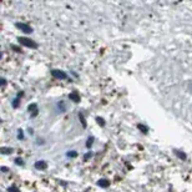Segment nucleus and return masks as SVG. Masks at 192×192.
I'll use <instances>...</instances> for the list:
<instances>
[{
    "label": "nucleus",
    "instance_id": "9b49d317",
    "mask_svg": "<svg viewBox=\"0 0 192 192\" xmlns=\"http://www.w3.org/2000/svg\"><path fill=\"white\" fill-rule=\"evenodd\" d=\"M79 118H80V121L82 123V127H86V121H85V118H84V115L81 114V112H79Z\"/></svg>",
    "mask_w": 192,
    "mask_h": 192
},
{
    "label": "nucleus",
    "instance_id": "f3484780",
    "mask_svg": "<svg viewBox=\"0 0 192 192\" xmlns=\"http://www.w3.org/2000/svg\"><path fill=\"white\" fill-rule=\"evenodd\" d=\"M18 139H19V140H22V139H24V134H22V130H19V131H18Z\"/></svg>",
    "mask_w": 192,
    "mask_h": 192
},
{
    "label": "nucleus",
    "instance_id": "a211bd4d",
    "mask_svg": "<svg viewBox=\"0 0 192 192\" xmlns=\"http://www.w3.org/2000/svg\"><path fill=\"white\" fill-rule=\"evenodd\" d=\"M15 163H16V165H24V162L21 161V159H16L15 160Z\"/></svg>",
    "mask_w": 192,
    "mask_h": 192
},
{
    "label": "nucleus",
    "instance_id": "2eb2a0df",
    "mask_svg": "<svg viewBox=\"0 0 192 192\" xmlns=\"http://www.w3.org/2000/svg\"><path fill=\"white\" fill-rule=\"evenodd\" d=\"M96 120H97V123H99V125H101V126H105V121H104V118L97 117V118H96Z\"/></svg>",
    "mask_w": 192,
    "mask_h": 192
},
{
    "label": "nucleus",
    "instance_id": "20e7f679",
    "mask_svg": "<svg viewBox=\"0 0 192 192\" xmlns=\"http://www.w3.org/2000/svg\"><path fill=\"white\" fill-rule=\"evenodd\" d=\"M35 168H38V170H46L48 168V162L46 161H44V160H40V161H38L35 162Z\"/></svg>",
    "mask_w": 192,
    "mask_h": 192
},
{
    "label": "nucleus",
    "instance_id": "7ed1b4c3",
    "mask_svg": "<svg viewBox=\"0 0 192 192\" xmlns=\"http://www.w3.org/2000/svg\"><path fill=\"white\" fill-rule=\"evenodd\" d=\"M15 26L18 27V29H20L21 31H24L25 34H31L32 32V27L29 26L27 24H24V22H16Z\"/></svg>",
    "mask_w": 192,
    "mask_h": 192
},
{
    "label": "nucleus",
    "instance_id": "6e6552de",
    "mask_svg": "<svg viewBox=\"0 0 192 192\" xmlns=\"http://www.w3.org/2000/svg\"><path fill=\"white\" fill-rule=\"evenodd\" d=\"M175 155H176L177 157H180L181 160H186V159H187V155H186L185 152H182V151H178V150H175Z\"/></svg>",
    "mask_w": 192,
    "mask_h": 192
},
{
    "label": "nucleus",
    "instance_id": "39448f33",
    "mask_svg": "<svg viewBox=\"0 0 192 192\" xmlns=\"http://www.w3.org/2000/svg\"><path fill=\"white\" fill-rule=\"evenodd\" d=\"M69 99L72 100L74 102H79V101H80V95H79L77 91H74V92H71V94L69 95Z\"/></svg>",
    "mask_w": 192,
    "mask_h": 192
},
{
    "label": "nucleus",
    "instance_id": "f03ea898",
    "mask_svg": "<svg viewBox=\"0 0 192 192\" xmlns=\"http://www.w3.org/2000/svg\"><path fill=\"white\" fill-rule=\"evenodd\" d=\"M51 75H53V77L58 79V80H65V79H67V74H66V72L61 71V70H58V69L51 70Z\"/></svg>",
    "mask_w": 192,
    "mask_h": 192
},
{
    "label": "nucleus",
    "instance_id": "1a4fd4ad",
    "mask_svg": "<svg viewBox=\"0 0 192 192\" xmlns=\"http://www.w3.org/2000/svg\"><path fill=\"white\" fill-rule=\"evenodd\" d=\"M21 95H22V94H19V95H18V97H16V99L13 101V107H15V109L19 106V102H20V96H21Z\"/></svg>",
    "mask_w": 192,
    "mask_h": 192
},
{
    "label": "nucleus",
    "instance_id": "dca6fc26",
    "mask_svg": "<svg viewBox=\"0 0 192 192\" xmlns=\"http://www.w3.org/2000/svg\"><path fill=\"white\" fill-rule=\"evenodd\" d=\"M67 156H70V157H76V156H77V152L70 151V152H67Z\"/></svg>",
    "mask_w": 192,
    "mask_h": 192
},
{
    "label": "nucleus",
    "instance_id": "423d86ee",
    "mask_svg": "<svg viewBox=\"0 0 192 192\" xmlns=\"http://www.w3.org/2000/svg\"><path fill=\"white\" fill-rule=\"evenodd\" d=\"M97 185L100 186V187L106 188V187H109V186H110V181H109V180L102 178V180H100V181H97Z\"/></svg>",
    "mask_w": 192,
    "mask_h": 192
},
{
    "label": "nucleus",
    "instance_id": "ddd939ff",
    "mask_svg": "<svg viewBox=\"0 0 192 192\" xmlns=\"http://www.w3.org/2000/svg\"><path fill=\"white\" fill-rule=\"evenodd\" d=\"M11 152H13V149H6V147L1 149V154H11Z\"/></svg>",
    "mask_w": 192,
    "mask_h": 192
},
{
    "label": "nucleus",
    "instance_id": "4be33fe9",
    "mask_svg": "<svg viewBox=\"0 0 192 192\" xmlns=\"http://www.w3.org/2000/svg\"><path fill=\"white\" fill-rule=\"evenodd\" d=\"M1 171H3V172H6L8 168H6V167H1Z\"/></svg>",
    "mask_w": 192,
    "mask_h": 192
},
{
    "label": "nucleus",
    "instance_id": "0eeeda50",
    "mask_svg": "<svg viewBox=\"0 0 192 192\" xmlns=\"http://www.w3.org/2000/svg\"><path fill=\"white\" fill-rule=\"evenodd\" d=\"M27 110H29V112H32V116H35L38 114V105L31 104V105L27 106Z\"/></svg>",
    "mask_w": 192,
    "mask_h": 192
},
{
    "label": "nucleus",
    "instance_id": "f257e3e1",
    "mask_svg": "<svg viewBox=\"0 0 192 192\" xmlns=\"http://www.w3.org/2000/svg\"><path fill=\"white\" fill-rule=\"evenodd\" d=\"M19 43L20 44H22L24 46H27V48H31V49H36L39 45L34 41V40H31V39H29V38H24V36H20L19 39Z\"/></svg>",
    "mask_w": 192,
    "mask_h": 192
},
{
    "label": "nucleus",
    "instance_id": "6ab92c4d",
    "mask_svg": "<svg viewBox=\"0 0 192 192\" xmlns=\"http://www.w3.org/2000/svg\"><path fill=\"white\" fill-rule=\"evenodd\" d=\"M91 156H92V154H91V152H87V154H86L85 156H84V160H87L89 157H91Z\"/></svg>",
    "mask_w": 192,
    "mask_h": 192
},
{
    "label": "nucleus",
    "instance_id": "f8f14e48",
    "mask_svg": "<svg viewBox=\"0 0 192 192\" xmlns=\"http://www.w3.org/2000/svg\"><path fill=\"white\" fill-rule=\"evenodd\" d=\"M92 142H94V137H92V136L89 137V139H87V142H86V147H91Z\"/></svg>",
    "mask_w": 192,
    "mask_h": 192
},
{
    "label": "nucleus",
    "instance_id": "9d476101",
    "mask_svg": "<svg viewBox=\"0 0 192 192\" xmlns=\"http://www.w3.org/2000/svg\"><path fill=\"white\" fill-rule=\"evenodd\" d=\"M137 127H139V130H141V132H142V134H147V127H146V126H144V125H141V123H139V125H137Z\"/></svg>",
    "mask_w": 192,
    "mask_h": 192
},
{
    "label": "nucleus",
    "instance_id": "4468645a",
    "mask_svg": "<svg viewBox=\"0 0 192 192\" xmlns=\"http://www.w3.org/2000/svg\"><path fill=\"white\" fill-rule=\"evenodd\" d=\"M8 192H20V190L18 187H15V186H11V187L8 188Z\"/></svg>",
    "mask_w": 192,
    "mask_h": 192
},
{
    "label": "nucleus",
    "instance_id": "412c9836",
    "mask_svg": "<svg viewBox=\"0 0 192 192\" xmlns=\"http://www.w3.org/2000/svg\"><path fill=\"white\" fill-rule=\"evenodd\" d=\"M5 84H6V81H5V79H1V86H4Z\"/></svg>",
    "mask_w": 192,
    "mask_h": 192
},
{
    "label": "nucleus",
    "instance_id": "aec40b11",
    "mask_svg": "<svg viewBox=\"0 0 192 192\" xmlns=\"http://www.w3.org/2000/svg\"><path fill=\"white\" fill-rule=\"evenodd\" d=\"M13 49L15 50V51H18V53H21V49H19L18 46H15V45H13Z\"/></svg>",
    "mask_w": 192,
    "mask_h": 192
}]
</instances>
